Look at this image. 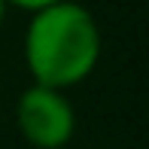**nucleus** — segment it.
<instances>
[{"instance_id":"nucleus-2","label":"nucleus","mask_w":149,"mask_h":149,"mask_svg":"<svg viewBox=\"0 0 149 149\" xmlns=\"http://www.w3.org/2000/svg\"><path fill=\"white\" fill-rule=\"evenodd\" d=\"M15 125L33 149H64L76 131V110L61 88L33 82L15 100Z\"/></svg>"},{"instance_id":"nucleus-4","label":"nucleus","mask_w":149,"mask_h":149,"mask_svg":"<svg viewBox=\"0 0 149 149\" xmlns=\"http://www.w3.org/2000/svg\"><path fill=\"white\" fill-rule=\"evenodd\" d=\"M3 18H6V0H0V28H3Z\"/></svg>"},{"instance_id":"nucleus-1","label":"nucleus","mask_w":149,"mask_h":149,"mask_svg":"<svg viewBox=\"0 0 149 149\" xmlns=\"http://www.w3.org/2000/svg\"><path fill=\"white\" fill-rule=\"evenodd\" d=\"M100 61V28L76 0L40 9L24 33V64L37 85L73 88L85 82Z\"/></svg>"},{"instance_id":"nucleus-3","label":"nucleus","mask_w":149,"mask_h":149,"mask_svg":"<svg viewBox=\"0 0 149 149\" xmlns=\"http://www.w3.org/2000/svg\"><path fill=\"white\" fill-rule=\"evenodd\" d=\"M61 3V0H6V6H15V9H22V12H40V9H49V6H55Z\"/></svg>"}]
</instances>
